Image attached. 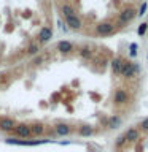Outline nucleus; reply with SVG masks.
I'll list each match as a JSON object with an SVG mask.
<instances>
[{"label": "nucleus", "mask_w": 148, "mask_h": 152, "mask_svg": "<svg viewBox=\"0 0 148 152\" xmlns=\"http://www.w3.org/2000/svg\"><path fill=\"white\" fill-rule=\"evenodd\" d=\"M8 144H18V146H38L43 142H48V140H37V141H19V140H13V138H7L5 140Z\"/></svg>", "instance_id": "obj_1"}, {"label": "nucleus", "mask_w": 148, "mask_h": 152, "mask_svg": "<svg viewBox=\"0 0 148 152\" xmlns=\"http://www.w3.org/2000/svg\"><path fill=\"white\" fill-rule=\"evenodd\" d=\"M14 132H16V135L21 136V138H29L32 133L30 127H27V125H16L14 127Z\"/></svg>", "instance_id": "obj_2"}, {"label": "nucleus", "mask_w": 148, "mask_h": 152, "mask_svg": "<svg viewBox=\"0 0 148 152\" xmlns=\"http://www.w3.org/2000/svg\"><path fill=\"white\" fill-rule=\"evenodd\" d=\"M16 127V124H14L13 119H7V117H3V119H0V128L2 130H13V128Z\"/></svg>", "instance_id": "obj_3"}, {"label": "nucleus", "mask_w": 148, "mask_h": 152, "mask_svg": "<svg viewBox=\"0 0 148 152\" xmlns=\"http://www.w3.org/2000/svg\"><path fill=\"white\" fill-rule=\"evenodd\" d=\"M134 16H135V11H134L132 8H129V10H126V11H123L121 14H119V21H121V24L129 22Z\"/></svg>", "instance_id": "obj_4"}, {"label": "nucleus", "mask_w": 148, "mask_h": 152, "mask_svg": "<svg viewBox=\"0 0 148 152\" xmlns=\"http://www.w3.org/2000/svg\"><path fill=\"white\" fill-rule=\"evenodd\" d=\"M51 37H53L51 27H43L41 30H40V33H38V38H40V41H48Z\"/></svg>", "instance_id": "obj_5"}, {"label": "nucleus", "mask_w": 148, "mask_h": 152, "mask_svg": "<svg viewBox=\"0 0 148 152\" xmlns=\"http://www.w3.org/2000/svg\"><path fill=\"white\" fill-rule=\"evenodd\" d=\"M113 28H115V26H113V24H110V22L100 24V26H97V33L107 35V33H112V32H113Z\"/></svg>", "instance_id": "obj_6"}, {"label": "nucleus", "mask_w": 148, "mask_h": 152, "mask_svg": "<svg viewBox=\"0 0 148 152\" xmlns=\"http://www.w3.org/2000/svg\"><path fill=\"white\" fill-rule=\"evenodd\" d=\"M124 138H126V141H131V142H135L138 140V132L135 128H129V130L124 133Z\"/></svg>", "instance_id": "obj_7"}, {"label": "nucleus", "mask_w": 148, "mask_h": 152, "mask_svg": "<svg viewBox=\"0 0 148 152\" xmlns=\"http://www.w3.org/2000/svg\"><path fill=\"white\" fill-rule=\"evenodd\" d=\"M115 102L119 103V104H121V103H126V102H127V94L124 92L123 89H118L116 92H115Z\"/></svg>", "instance_id": "obj_8"}, {"label": "nucleus", "mask_w": 148, "mask_h": 152, "mask_svg": "<svg viewBox=\"0 0 148 152\" xmlns=\"http://www.w3.org/2000/svg\"><path fill=\"white\" fill-rule=\"evenodd\" d=\"M65 21H67V24H69L72 28H80V27H81L80 19L76 18L75 14H73V16H67V18H65Z\"/></svg>", "instance_id": "obj_9"}, {"label": "nucleus", "mask_w": 148, "mask_h": 152, "mask_svg": "<svg viewBox=\"0 0 148 152\" xmlns=\"http://www.w3.org/2000/svg\"><path fill=\"white\" fill-rule=\"evenodd\" d=\"M57 49H59L61 52H70L72 49H73V46H72V43H69V41H59Z\"/></svg>", "instance_id": "obj_10"}, {"label": "nucleus", "mask_w": 148, "mask_h": 152, "mask_svg": "<svg viewBox=\"0 0 148 152\" xmlns=\"http://www.w3.org/2000/svg\"><path fill=\"white\" fill-rule=\"evenodd\" d=\"M112 66H113L115 73H121V68H123V59H121V57H116V59L113 60Z\"/></svg>", "instance_id": "obj_11"}, {"label": "nucleus", "mask_w": 148, "mask_h": 152, "mask_svg": "<svg viewBox=\"0 0 148 152\" xmlns=\"http://www.w3.org/2000/svg\"><path fill=\"white\" fill-rule=\"evenodd\" d=\"M56 132L59 133V135H69L70 128L67 125H64V124H59V125H56Z\"/></svg>", "instance_id": "obj_12"}, {"label": "nucleus", "mask_w": 148, "mask_h": 152, "mask_svg": "<svg viewBox=\"0 0 148 152\" xmlns=\"http://www.w3.org/2000/svg\"><path fill=\"white\" fill-rule=\"evenodd\" d=\"M61 10H62V13L65 14V18H67V16H73V13H75V11H73V8H72L70 5H67V3H65V5H62Z\"/></svg>", "instance_id": "obj_13"}, {"label": "nucleus", "mask_w": 148, "mask_h": 152, "mask_svg": "<svg viewBox=\"0 0 148 152\" xmlns=\"http://www.w3.org/2000/svg\"><path fill=\"white\" fill-rule=\"evenodd\" d=\"M80 135L81 136H89L91 135V133H92V130H91V128L88 127V125H83V127H80Z\"/></svg>", "instance_id": "obj_14"}, {"label": "nucleus", "mask_w": 148, "mask_h": 152, "mask_svg": "<svg viewBox=\"0 0 148 152\" xmlns=\"http://www.w3.org/2000/svg\"><path fill=\"white\" fill-rule=\"evenodd\" d=\"M38 51H40V46H38L37 43H32V45L29 46V54H32V56H33V54H37Z\"/></svg>", "instance_id": "obj_15"}, {"label": "nucleus", "mask_w": 148, "mask_h": 152, "mask_svg": "<svg viewBox=\"0 0 148 152\" xmlns=\"http://www.w3.org/2000/svg\"><path fill=\"white\" fill-rule=\"evenodd\" d=\"M131 66H132V64H131V62H123V68H121V75H123V76L126 75L127 71L131 70Z\"/></svg>", "instance_id": "obj_16"}, {"label": "nucleus", "mask_w": 148, "mask_h": 152, "mask_svg": "<svg viewBox=\"0 0 148 152\" xmlns=\"http://www.w3.org/2000/svg\"><path fill=\"white\" fill-rule=\"evenodd\" d=\"M137 70H138V65H134V64H132L131 70H129V71H127V73L124 75V76H126V78H132V76L135 75V71H137Z\"/></svg>", "instance_id": "obj_17"}, {"label": "nucleus", "mask_w": 148, "mask_h": 152, "mask_svg": "<svg viewBox=\"0 0 148 152\" xmlns=\"http://www.w3.org/2000/svg\"><path fill=\"white\" fill-rule=\"evenodd\" d=\"M80 54H81V57H84V59H89V57L92 56V52H91L88 48H83V49L80 51Z\"/></svg>", "instance_id": "obj_18"}, {"label": "nucleus", "mask_w": 148, "mask_h": 152, "mask_svg": "<svg viewBox=\"0 0 148 152\" xmlns=\"http://www.w3.org/2000/svg\"><path fill=\"white\" fill-rule=\"evenodd\" d=\"M118 124H119V117H112V119H110V122H108V127L110 128H116Z\"/></svg>", "instance_id": "obj_19"}, {"label": "nucleus", "mask_w": 148, "mask_h": 152, "mask_svg": "<svg viewBox=\"0 0 148 152\" xmlns=\"http://www.w3.org/2000/svg\"><path fill=\"white\" fill-rule=\"evenodd\" d=\"M30 132L35 133V135H41V133H43V127H41V125H33V127L30 128Z\"/></svg>", "instance_id": "obj_20"}, {"label": "nucleus", "mask_w": 148, "mask_h": 152, "mask_svg": "<svg viewBox=\"0 0 148 152\" xmlns=\"http://www.w3.org/2000/svg\"><path fill=\"white\" fill-rule=\"evenodd\" d=\"M137 54V45L135 43H132L131 45V56H135Z\"/></svg>", "instance_id": "obj_21"}, {"label": "nucleus", "mask_w": 148, "mask_h": 152, "mask_svg": "<svg viewBox=\"0 0 148 152\" xmlns=\"http://www.w3.org/2000/svg\"><path fill=\"white\" fill-rule=\"evenodd\" d=\"M145 30H147V24H142V26L138 27V35H143Z\"/></svg>", "instance_id": "obj_22"}, {"label": "nucleus", "mask_w": 148, "mask_h": 152, "mask_svg": "<svg viewBox=\"0 0 148 152\" xmlns=\"http://www.w3.org/2000/svg\"><path fill=\"white\" fill-rule=\"evenodd\" d=\"M124 141H126V138H124V136H119L118 140H116V146H123Z\"/></svg>", "instance_id": "obj_23"}, {"label": "nucleus", "mask_w": 148, "mask_h": 152, "mask_svg": "<svg viewBox=\"0 0 148 152\" xmlns=\"http://www.w3.org/2000/svg\"><path fill=\"white\" fill-rule=\"evenodd\" d=\"M145 11H147V3H143V5H142V8H140V11H138L137 14H140V16H143V14H145Z\"/></svg>", "instance_id": "obj_24"}, {"label": "nucleus", "mask_w": 148, "mask_h": 152, "mask_svg": "<svg viewBox=\"0 0 148 152\" xmlns=\"http://www.w3.org/2000/svg\"><path fill=\"white\" fill-rule=\"evenodd\" d=\"M140 127L143 128V130H147V132H148V119H145V121L140 124Z\"/></svg>", "instance_id": "obj_25"}]
</instances>
